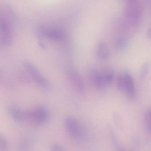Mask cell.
I'll use <instances>...</instances> for the list:
<instances>
[{"label":"cell","instance_id":"obj_1","mask_svg":"<svg viewBox=\"0 0 151 151\" xmlns=\"http://www.w3.org/2000/svg\"><path fill=\"white\" fill-rule=\"evenodd\" d=\"M14 17V12L10 7L6 6L2 8L0 20V32L1 43L3 45H9L11 42Z\"/></svg>","mask_w":151,"mask_h":151},{"label":"cell","instance_id":"obj_2","mask_svg":"<svg viewBox=\"0 0 151 151\" xmlns=\"http://www.w3.org/2000/svg\"><path fill=\"white\" fill-rule=\"evenodd\" d=\"M50 119V114L47 109L38 106L27 112H24V119L32 124H42L46 123Z\"/></svg>","mask_w":151,"mask_h":151},{"label":"cell","instance_id":"obj_3","mask_svg":"<svg viewBox=\"0 0 151 151\" xmlns=\"http://www.w3.org/2000/svg\"><path fill=\"white\" fill-rule=\"evenodd\" d=\"M124 14L128 21L133 26H139L142 22V10L136 1H129L126 4Z\"/></svg>","mask_w":151,"mask_h":151},{"label":"cell","instance_id":"obj_4","mask_svg":"<svg viewBox=\"0 0 151 151\" xmlns=\"http://www.w3.org/2000/svg\"><path fill=\"white\" fill-rule=\"evenodd\" d=\"M24 66L30 74L32 77L33 78L35 81L41 86L45 89H49L50 87L48 81L46 79L45 77L38 70L30 63L26 62L24 63Z\"/></svg>","mask_w":151,"mask_h":151},{"label":"cell","instance_id":"obj_5","mask_svg":"<svg viewBox=\"0 0 151 151\" xmlns=\"http://www.w3.org/2000/svg\"><path fill=\"white\" fill-rule=\"evenodd\" d=\"M64 124L69 134L76 139H79L81 137L80 126L77 121L73 116H67L64 120Z\"/></svg>","mask_w":151,"mask_h":151},{"label":"cell","instance_id":"obj_6","mask_svg":"<svg viewBox=\"0 0 151 151\" xmlns=\"http://www.w3.org/2000/svg\"><path fill=\"white\" fill-rule=\"evenodd\" d=\"M90 80L95 87L99 90H103L107 86L102 70L91 68L89 70Z\"/></svg>","mask_w":151,"mask_h":151},{"label":"cell","instance_id":"obj_7","mask_svg":"<svg viewBox=\"0 0 151 151\" xmlns=\"http://www.w3.org/2000/svg\"><path fill=\"white\" fill-rule=\"evenodd\" d=\"M40 32L44 37L56 40H63L65 34L61 30L50 27H42L39 29Z\"/></svg>","mask_w":151,"mask_h":151},{"label":"cell","instance_id":"obj_8","mask_svg":"<svg viewBox=\"0 0 151 151\" xmlns=\"http://www.w3.org/2000/svg\"><path fill=\"white\" fill-rule=\"evenodd\" d=\"M125 84L123 93L130 100H133L136 97V90L134 80L132 75L128 71H124Z\"/></svg>","mask_w":151,"mask_h":151},{"label":"cell","instance_id":"obj_9","mask_svg":"<svg viewBox=\"0 0 151 151\" xmlns=\"http://www.w3.org/2000/svg\"><path fill=\"white\" fill-rule=\"evenodd\" d=\"M96 56L100 60H106L109 55V51L107 45L104 41H101L97 45Z\"/></svg>","mask_w":151,"mask_h":151},{"label":"cell","instance_id":"obj_10","mask_svg":"<svg viewBox=\"0 0 151 151\" xmlns=\"http://www.w3.org/2000/svg\"><path fill=\"white\" fill-rule=\"evenodd\" d=\"M70 76L73 86H75L76 90L81 94H83L84 93V86L79 75L76 71L72 70L70 71Z\"/></svg>","mask_w":151,"mask_h":151},{"label":"cell","instance_id":"obj_11","mask_svg":"<svg viewBox=\"0 0 151 151\" xmlns=\"http://www.w3.org/2000/svg\"><path fill=\"white\" fill-rule=\"evenodd\" d=\"M8 113L14 120L20 122L24 120V112H22L16 105L11 104L7 108Z\"/></svg>","mask_w":151,"mask_h":151},{"label":"cell","instance_id":"obj_12","mask_svg":"<svg viewBox=\"0 0 151 151\" xmlns=\"http://www.w3.org/2000/svg\"><path fill=\"white\" fill-rule=\"evenodd\" d=\"M103 76L107 86L113 83L114 76V71L112 68L107 67L102 70Z\"/></svg>","mask_w":151,"mask_h":151},{"label":"cell","instance_id":"obj_13","mask_svg":"<svg viewBox=\"0 0 151 151\" xmlns=\"http://www.w3.org/2000/svg\"><path fill=\"white\" fill-rule=\"evenodd\" d=\"M128 45V41L124 37H118L115 42V47L116 49L119 51H122L125 49Z\"/></svg>","mask_w":151,"mask_h":151},{"label":"cell","instance_id":"obj_14","mask_svg":"<svg viewBox=\"0 0 151 151\" xmlns=\"http://www.w3.org/2000/svg\"><path fill=\"white\" fill-rule=\"evenodd\" d=\"M144 122L147 130L151 134V107L147 109L145 113Z\"/></svg>","mask_w":151,"mask_h":151},{"label":"cell","instance_id":"obj_15","mask_svg":"<svg viewBox=\"0 0 151 151\" xmlns=\"http://www.w3.org/2000/svg\"><path fill=\"white\" fill-rule=\"evenodd\" d=\"M9 144L8 140L5 137H0V150L1 151H6L8 148Z\"/></svg>","mask_w":151,"mask_h":151},{"label":"cell","instance_id":"obj_16","mask_svg":"<svg viewBox=\"0 0 151 151\" xmlns=\"http://www.w3.org/2000/svg\"><path fill=\"white\" fill-rule=\"evenodd\" d=\"M148 70V65L147 63H146L143 64L140 72V77L141 78H144L146 76L147 71Z\"/></svg>","mask_w":151,"mask_h":151},{"label":"cell","instance_id":"obj_17","mask_svg":"<svg viewBox=\"0 0 151 151\" xmlns=\"http://www.w3.org/2000/svg\"><path fill=\"white\" fill-rule=\"evenodd\" d=\"M50 148L51 151H66L61 145L57 144H52Z\"/></svg>","mask_w":151,"mask_h":151},{"label":"cell","instance_id":"obj_18","mask_svg":"<svg viewBox=\"0 0 151 151\" xmlns=\"http://www.w3.org/2000/svg\"><path fill=\"white\" fill-rule=\"evenodd\" d=\"M146 36L147 38L151 39V27L148 28L146 32Z\"/></svg>","mask_w":151,"mask_h":151},{"label":"cell","instance_id":"obj_19","mask_svg":"<svg viewBox=\"0 0 151 151\" xmlns=\"http://www.w3.org/2000/svg\"><path fill=\"white\" fill-rule=\"evenodd\" d=\"M119 151H133L132 150H129V149H124V148H120L119 150Z\"/></svg>","mask_w":151,"mask_h":151}]
</instances>
